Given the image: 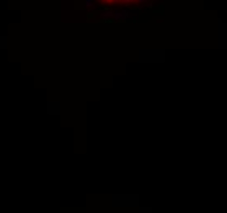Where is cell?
<instances>
[{"instance_id": "6da1fadb", "label": "cell", "mask_w": 227, "mask_h": 213, "mask_svg": "<svg viewBox=\"0 0 227 213\" xmlns=\"http://www.w3.org/2000/svg\"><path fill=\"white\" fill-rule=\"evenodd\" d=\"M106 2H118V0H106Z\"/></svg>"}]
</instances>
